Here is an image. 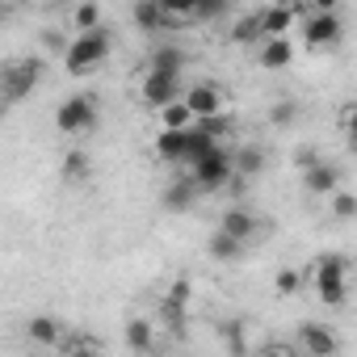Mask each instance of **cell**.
Wrapping results in <instances>:
<instances>
[{"instance_id":"obj_1","label":"cell","mask_w":357,"mask_h":357,"mask_svg":"<svg viewBox=\"0 0 357 357\" xmlns=\"http://www.w3.org/2000/svg\"><path fill=\"white\" fill-rule=\"evenodd\" d=\"M109 51H114V34H109L105 26H97V30H80V34L68 43L63 63H68L72 76H89V72H97V68L109 59Z\"/></svg>"},{"instance_id":"obj_2","label":"cell","mask_w":357,"mask_h":357,"mask_svg":"<svg viewBox=\"0 0 357 357\" xmlns=\"http://www.w3.org/2000/svg\"><path fill=\"white\" fill-rule=\"evenodd\" d=\"M315 294H319L324 307H340L349 298V257L324 252L315 261Z\"/></svg>"},{"instance_id":"obj_3","label":"cell","mask_w":357,"mask_h":357,"mask_svg":"<svg viewBox=\"0 0 357 357\" xmlns=\"http://www.w3.org/2000/svg\"><path fill=\"white\" fill-rule=\"evenodd\" d=\"M47 76V63H43V55H26V59H13V63H5V105H17V101H26L34 89H38V80Z\"/></svg>"},{"instance_id":"obj_4","label":"cell","mask_w":357,"mask_h":357,"mask_svg":"<svg viewBox=\"0 0 357 357\" xmlns=\"http://www.w3.org/2000/svg\"><path fill=\"white\" fill-rule=\"evenodd\" d=\"M190 168H194L190 176L198 181V190H202V194H219L223 185H231V176H236V160L223 151V143H219V147H211L206 155H198Z\"/></svg>"},{"instance_id":"obj_5","label":"cell","mask_w":357,"mask_h":357,"mask_svg":"<svg viewBox=\"0 0 357 357\" xmlns=\"http://www.w3.org/2000/svg\"><path fill=\"white\" fill-rule=\"evenodd\" d=\"M97 122H101V109H97V101H93L89 93H72V97L59 101V109H55V126H59L63 135H89Z\"/></svg>"},{"instance_id":"obj_6","label":"cell","mask_w":357,"mask_h":357,"mask_svg":"<svg viewBox=\"0 0 357 357\" xmlns=\"http://www.w3.org/2000/svg\"><path fill=\"white\" fill-rule=\"evenodd\" d=\"M340 38H344V22H340V13H324V9H315L311 17H303V43H307L311 51L340 47Z\"/></svg>"},{"instance_id":"obj_7","label":"cell","mask_w":357,"mask_h":357,"mask_svg":"<svg viewBox=\"0 0 357 357\" xmlns=\"http://www.w3.org/2000/svg\"><path fill=\"white\" fill-rule=\"evenodd\" d=\"M176 89H181V76L147 68V76H143V105H151V109H164L168 101H176Z\"/></svg>"},{"instance_id":"obj_8","label":"cell","mask_w":357,"mask_h":357,"mask_svg":"<svg viewBox=\"0 0 357 357\" xmlns=\"http://www.w3.org/2000/svg\"><path fill=\"white\" fill-rule=\"evenodd\" d=\"M303 190H307L311 198H332V194L340 190V168H336V164H328V160H319V164L303 168Z\"/></svg>"},{"instance_id":"obj_9","label":"cell","mask_w":357,"mask_h":357,"mask_svg":"<svg viewBox=\"0 0 357 357\" xmlns=\"http://www.w3.org/2000/svg\"><path fill=\"white\" fill-rule=\"evenodd\" d=\"M130 17H135V26H139L143 34H160V30H168V26H181L176 17H168V13H164L160 0H135Z\"/></svg>"},{"instance_id":"obj_10","label":"cell","mask_w":357,"mask_h":357,"mask_svg":"<svg viewBox=\"0 0 357 357\" xmlns=\"http://www.w3.org/2000/svg\"><path fill=\"white\" fill-rule=\"evenodd\" d=\"M185 101H190L194 118H211V114H223V93H219V84H215V80H198V84L185 93Z\"/></svg>"},{"instance_id":"obj_11","label":"cell","mask_w":357,"mask_h":357,"mask_svg":"<svg viewBox=\"0 0 357 357\" xmlns=\"http://www.w3.org/2000/svg\"><path fill=\"white\" fill-rule=\"evenodd\" d=\"M202 190H198V181L194 176H181V181H172L168 190H164V211H172V215H185L190 206H194V198H198Z\"/></svg>"},{"instance_id":"obj_12","label":"cell","mask_w":357,"mask_h":357,"mask_svg":"<svg viewBox=\"0 0 357 357\" xmlns=\"http://www.w3.org/2000/svg\"><path fill=\"white\" fill-rule=\"evenodd\" d=\"M298 349H303V353H336L340 340H336L324 324H303V328H298Z\"/></svg>"},{"instance_id":"obj_13","label":"cell","mask_w":357,"mask_h":357,"mask_svg":"<svg viewBox=\"0 0 357 357\" xmlns=\"http://www.w3.org/2000/svg\"><path fill=\"white\" fill-rule=\"evenodd\" d=\"M290 59H294V47H290L286 34L265 38V47H261V68L265 72H282V68H290Z\"/></svg>"},{"instance_id":"obj_14","label":"cell","mask_w":357,"mask_h":357,"mask_svg":"<svg viewBox=\"0 0 357 357\" xmlns=\"http://www.w3.org/2000/svg\"><path fill=\"white\" fill-rule=\"evenodd\" d=\"M219 227H223V231H231V236H240V240H252V236L261 231V219H257V215H248L244 206H227V211H223V219H219Z\"/></svg>"},{"instance_id":"obj_15","label":"cell","mask_w":357,"mask_h":357,"mask_svg":"<svg viewBox=\"0 0 357 357\" xmlns=\"http://www.w3.org/2000/svg\"><path fill=\"white\" fill-rule=\"evenodd\" d=\"M244 248H248V240H240V236H231V231H215L211 236V244H206V252L215 257V261H223V265H231V261H240L244 257Z\"/></svg>"},{"instance_id":"obj_16","label":"cell","mask_w":357,"mask_h":357,"mask_svg":"<svg viewBox=\"0 0 357 357\" xmlns=\"http://www.w3.org/2000/svg\"><path fill=\"white\" fill-rule=\"evenodd\" d=\"M26 332H30L34 344H47V349H59V340H63V324L55 315H34L26 324Z\"/></svg>"},{"instance_id":"obj_17","label":"cell","mask_w":357,"mask_h":357,"mask_svg":"<svg viewBox=\"0 0 357 357\" xmlns=\"http://www.w3.org/2000/svg\"><path fill=\"white\" fill-rule=\"evenodd\" d=\"M294 26V9L290 5H269V9H261V30H265V38H278V34H286Z\"/></svg>"},{"instance_id":"obj_18","label":"cell","mask_w":357,"mask_h":357,"mask_svg":"<svg viewBox=\"0 0 357 357\" xmlns=\"http://www.w3.org/2000/svg\"><path fill=\"white\" fill-rule=\"evenodd\" d=\"M59 176H63L68 185H84L89 176H93L89 155H84V151H68V155H63V164H59Z\"/></svg>"},{"instance_id":"obj_19","label":"cell","mask_w":357,"mask_h":357,"mask_svg":"<svg viewBox=\"0 0 357 357\" xmlns=\"http://www.w3.org/2000/svg\"><path fill=\"white\" fill-rule=\"evenodd\" d=\"M160 122H164L168 130H185V126H194L198 118H194V109H190L185 97H176V101H168V105L160 109Z\"/></svg>"},{"instance_id":"obj_20","label":"cell","mask_w":357,"mask_h":357,"mask_svg":"<svg viewBox=\"0 0 357 357\" xmlns=\"http://www.w3.org/2000/svg\"><path fill=\"white\" fill-rule=\"evenodd\" d=\"M151 68H155V72H172V76H181V68H185V51H176V47H160V51H151Z\"/></svg>"},{"instance_id":"obj_21","label":"cell","mask_w":357,"mask_h":357,"mask_svg":"<svg viewBox=\"0 0 357 357\" xmlns=\"http://www.w3.org/2000/svg\"><path fill=\"white\" fill-rule=\"evenodd\" d=\"M261 168H265V151H261L257 143H248V147L236 151V172H240V176H257Z\"/></svg>"},{"instance_id":"obj_22","label":"cell","mask_w":357,"mask_h":357,"mask_svg":"<svg viewBox=\"0 0 357 357\" xmlns=\"http://www.w3.org/2000/svg\"><path fill=\"white\" fill-rule=\"evenodd\" d=\"M126 349H135V353H147L151 349V324L147 319H130L126 324Z\"/></svg>"},{"instance_id":"obj_23","label":"cell","mask_w":357,"mask_h":357,"mask_svg":"<svg viewBox=\"0 0 357 357\" xmlns=\"http://www.w3.org/2000/svg\"><path fill=\"white\" fill-rule=\"evenodd\" d=\"M72 26H76V34H80V30H97V26H101V9H97V0H84V5H76Z\"/></svg>"},{"instance_id":"obj_24","label":"cell","mask_w":357,"mask_h":357,"mask_svg":"<svg viewBox=\"0 0 357 357\" xmlns=\"http://www.w3.org/2000/svg\"><path fill=\"white\" fill-rule=\"evenodd\" d=\"M227 9H231V0H194L198 22H219V17H227Z\"/></svg>"},{"instance_id":"obj_25","label":"cell","mask_w":357,"mask_h":357,"mask_svg":"<svg viewBox=\"0 0 357 357\" xmlns=\"http://www.w3.org/2000/svg\"><path fill=\"white\" fill-rule=\"evenodd\" d=\"M298 114H303V109H298V101H278V105L269 109V122H273L278 130H286V126H294V122H298Z\"/></svg>"},{"instance_id":"obj_26","label":"cell","mask_w":357,"mask_h":357,"mask_svg":"<svg viewBox=\"0 0 357 357\" xmlns=\"http://www.w3.org/2000/svg\"><path fill=\"white\" fill-rule=\"evenodd\" d=\"M332 215H336V219H357V194L336 190V194H332Z\"/></svg>"},{"instance_id":"obj_27","label":"cell","mask_w":357,"mask_h":357,"mask_svg":"<svg viewBox=\"0 0 357 357\" xmlns=\"http://www.w3.org/2000/svg\"><path fill=\"white\" fill-rule=\"evenodd\" d=\"M236 43H252V38H265V30H261V13H252V17H244L240 26H236V34H231Z\"/></svg>"},{"instance_id":"obj_28","label":"cell","mask_w":357,"mask_h":357,"mask_svg":"<svg viewBox=\"0 0 357 357\" xmlns=\"http://www.w3.org/2000/svg\"><path fill=\"white\" fill-rule=\"evenodd\" d=\"M298 286H303V273H298V269H282V273H278V282H273V290H278L282 298L298 294Z\"/></svg>"},{"instance_id":"obj_29","label":"cell","mask_w":357,"mask_h":357,"mask_svg":"<svg viewBox=\"0 0 357 357\" xmlns=\"http://www.w3.org/2000/svg\"><path fill=\"white\" fill-rule=\"evenodd\" d=\"M160 5H164L168 17H176L181 26H185V17H194V0H160Z\"/></svg>"},{"instance_id":"obj_30","label":"cell","mask_w":357,"mask_h":357,"mask_svg":"<svg viewBox=\"0 0 357 357\" xmlns=\"http://www.w3.org/2000/svg\"><path fill=\"white\" fill-rule=\"evenodd\" d=\"M198 126H202L206 135L223 139V135H227V114H211V118H198Z\"/></svg>"},{"instance_id":"obj_31","label":"cell","mask_w":357,"mask_h":357,"mask_svg":"<svg viewBox=\"0 0 357 357\" xmlns=\"http://www.w3.org/2000/svg\"><path fill=\"white\" fill-rule=\"evenodd\" d=\"M319 160H324V155H319L315 147H298V151H294V164H298V168H311V164H319Z\"/></svg>"},{"instance_id":"obj_32","label":"cell","mask_w":357,"mask_h":357,"mask_svg":"<svg viewBox=\"0 0 357 357\" xmlns=\"http://www.w3.org/2000/svg\"><path fill=\"white\" fill-rule=\"evenodd\" d=\"M340 126H344V135H349V139L357 143V101H353V105L344 109V118H340Z\"/></svg>"},{"instance_id":"obj_33","label":"cell","mask_w":357,"mask_h":357,"mask_svg":"<svg viewBox=\"0 0 357 357\" xmlns=\"http://www.w3.org/2000/svg\"><path fill=\"white\" fill-rule=\"evenodd\" d=\"M315 9H324V13H340V0H311Z\"/></svg>"},{"instance_id":"obj_34","label":"cell","mask_w":357,"mask_h":357,"mask_svg":"<svg viewBox=\"0 0 357 357\" xmlns=\"http://www.w3.org/2000/svg\"><path fill=\"white\" fill-rule=\"evenodd\" d=\"M55 5H63V0H55Z\"/></svg>"}]
</instances>
